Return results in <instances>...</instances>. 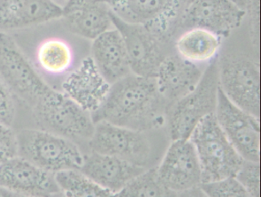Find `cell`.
Instances as JSON below:
<instances>
[{
    "mask_svg": "<svg viewBox=\"0 0 261 197\" xmlns=\"http://www.w3.org/2000/svg\"><path fill=\"white\" fill-rule=\"evenodd\" d=\"M169 108L154 78L130 74L111 85L105 102L91 117L94 124L146 131L166 127Z\"/></svg>",
    "mask_w": 261,
    "mask_h": 197,
    "instance_id": "2",
    "label": "cell"
},
{
    "mask_svg": "<svg viewBox=\"0 0 261 197\" xmlns=\"http://www.w3.org/2000/svg\"><path fill=\"white\" fill-rule=\"evenodd\" d=\"M155 171L162 183L178 194L202 184L199 161L189 139L172 140Z\"/></svg>",
    "mask_w": 261,
    "mask_h": 197,
    "instance_id": "14",
    "label": "cell"
},
{
    "mask_svg": "<svg viewBox=\"0 0 261 197\" xmlns=\"http://www.w3.org/2000/svg\"><path fill=\"white\" fill-rule=\"evenodd\" d=\"M16 130L18 157L51 174L80 170L85 154L72 140L36 128Z\"/></svg>",
    "mask_w": 261,
    "mask_h": 197,
    "instance_id": "5",
    "label": "cell"
},
{
    "mask_svg": "<svg viewBox=\"0 0 261 197\" xmlns=\"http://www.w3.org/2000/svg\"><path fill=\"white\" fill-rule=\"evenodd\" d=\"M0 186L28 197H51L61 192L56 174L18 156L0 165Z\"/></svg>",
    "mask_w": 261,
    "mask_h": 197,
    "instance_id": "15",
    "label": "cell"
},
{
    "mask_svg": "<svg viewBox=\"0 0 261 197\" xmlns=\"http://www.w3.org/2000/svg\"><path fill=\"white\" fill-rule=\"evenodd\" d=\"M221 46V38L201 28L183 31L175 42V52L192 63L207 65L216 60Z\"/></svg>",
    "mask_w": 261,
    "mask_h": 197,
    "instance_id": "22",
    "label": "cell"
},
{
    "mask_svg": "<svg viewBox=\"0 0 261 197\" xmlns=\"http://www.w3.org/2000/svg\"><path fill=\"white\" fill-rule=\"evenodd\" d=\"M234 177L252 197H260L259 162L244 160Z\"/></svg>",
    "mask_w": 261,
    "mask_h": 197,
    "instance_id": "26",
    "label": "cell"
},
{
    "mask_svg": "<svg viewBox=\"0 0 261 197\" xmlns=\"http://www.w3.org/2000/svg\"><path fill=\"white\" fill-rule=\"evenodd\" d=\"M179 197H207L205 194L201 190V187L187 191V192H181L179 194Z\"/></svg>",
    "mask_w": 261,
    "mask_h": 197,
    "instance_id": "29",
    "label": "cell"
},
{
    "mask_svg": "<svg viewBox=\"0 0 261 197\" xmlns=\"http://www.w3.org/2000/svg\"><path fill=\"white\" fill-rule=\"evenodd\" d=\"M10 34L42 80L57 91L90 56L88 40L72 34L61 19Z\"/></svg>",
    "mask_w": 261,
    "mask_h": 197,
    "instance_id": "1",
    "label": "cell"
},
{
    "mask_svg": "<svg viewBox=\"0 0 261 197\" xmlns=\"http://www.w3.org/2000/svg\"><path fill=\"white\" fill-rule=\"evenodd\" d=\"M110 88L111 85L99 72L89 56L63 81L60 91L92 114L105 102Z\"/></svg>",
    "mask_w": 261,
    "mask_h": 197,
    "instance_id": "16",
    "label": "cell"
},
{
    "mask_svg": "<svg viewBox=\"0 0 261 197\" xmlns=\"http://www.w3.org/2000/svg\"><path fill=\"white\" fill-rule=\"evenodd\" d=\"M54 0H0V33H12L61 19Z\"/></svg>",
    "mask_w": 261,
    "mask_h": 197,
    "instance_id": "17",
    "label": "cell"
},
{
    "mask_svg": "<svg viewBox=\"0 0 261 197\" xmlns=\"http://www.w3.org/2000/svg\"><path fill=\"white\" fill-rule=\"evenodd\" d=\"M17 114V100L0 76V121L14 128Z\"/></svg>",
    "mask_w": 261,
    "mask_h": 197,
    "instance_id": "27",
    "label": "cell"
},
{
    "mask_svg": "<svg viewBox=\"0 0 261 197\" xmlns=\"http://www.w3.org/2000/svg\"><path fill=\"white\" fill-rule=\"evenodd\" d=\"M235 4H238L241 8L244 9V10L247 11V4H248V0H233Z\"/></svg>",
    "mask_w": 261,
    "mask_h": 197,
    "instance_id": "31",
    "label": "cell"
},
{
    "mask_svg": "<svg viewBox=\"0 0 261 197\" xmlns=\"http://www.w3.org/2000/svg\"><path fill=\"white\" fill-rule=\"evenodd\" d=\"M205 68L186 60L175 52L165 58L155 81L159 92L169 107L195 89Z\"/></svg>",
    "mask_w": 261,
    "mask_h": 197,
    "instance_id": "18",
    "label": "cell"
},
{
    "mask_svg": "<svg viewBox=\"0 0 261 197\" xmlns=\"http://www.w3.org/2000/svg\"><path fill=\"white\" fill-rule=\"evenodd\" d=\"M61 192L68 197H114L115 193L102 187L80 170L56 174Z\"/></svg>",
    "mask_w": 261,
    "mask_h": 197,
    "instance_id": "23",
    "label": "cell"
},
{
    "mask_svg": "<svg viewBox=\"0 0 261 197\" xmlns=\"http://www.w3.org/2000/svg\"><path fill=\"white\" fill-rule=\"evenodd\" d=\"M114 197H179V194L168 189L152 169L137 176Z\"/></svg>",
    "mask_w": 261,
    "mask_h": 197,
    "instance_id": "24",
    "label": "cell"
},
{
    "mask_svg": "<svg viewBox=\"0 0 261 197\" xmlns=\"http://www.w3.org/2000/svg\"><path fill=\"white\" fill-rule=\"evenodd\" d=\"M206 66L195 89L168 110L166 128L171 140L189 139L195 127L207 116L215 114L218 102V62Z\"/></svg>",
    "mask_w": 261,
    "mask_h": 197,
    "instance_id": "7",
    "label": "cell"
},
{
    "mask_svg": "<svg viewBox=\"0 0 261 197\" xmlns=\"http://www.w3.org/2000/svg\"><path fill=\"white\" fill-rule=\"evenodd\" d=\"M111 17L123 38L132 74L155 79L162 62L172 53L170 43L143 26L124 22L111 13Z\"/></svg>",
    "mask_w": 261,
    "mask_h": 197,
    "instance_id": "11",
    "label": "cell"
},
{
    "mask_svg": "<svg viewBox=\"0 0 261 197\" xmlns=\"http://www.w3.org/2000/svg\"><path fill=\"white\" fill-rule=\"evenodd\" d=\"M217 62L220 89L235 105L259 118V63L253 58L239 53L224 55Z\"/></svg>",
    "mask_w": 261,
    "mask_h": 197,
    "instance_id": "8",
    "label": "cell"
},
{
    "mask_svg": "<svg viewBox=\"0 0 261 197\" xmlns=\"http://www.w3.org/2000/svg\"><path fill=\"white\" fill-rule=\"evenodd\" d=\"M0 197H28L7 188L0 186Z\"/></svg>",
    "mask_w": 261,
    "mask_h": 197,
    "instance_id": "30",
    "label": "cell"
},
{
    "mask_svg": "<svg viewBox=\"0 0 261 197\" xmlns=\"http://www.w3.org/2000/svg\"><path fill=\"white\" fill-rule=\"evenodd\" d=\"M80 171L102 187L117 193L146 170L114 156L90 152L85 154Z\"/></svg>",
    "mask_w": 261,
    "mask_h": 197,
    "instance_id": "21",
    "label": "cell"
},
{
    "mask_svg": "<svg viewBox=\"0 0 261 197\" xmlns=\"http://www.w3.org/2000/svg\"><path fill=\"white\" fill-rule=\"evenodd\" d=\"M215 116L220 128L241 157L245 160L259 162V118L235 105L220 88Z\"/></svg>",
    "mask_w": 261,
    "mask_h": 197,
    "instance_id": "12",
    "label": "cell"
},
{
    "mask_svg": "<svg viewBox=\"0 0 261 197\" xmlns=\"http://www.w3.org/2000/svg\"><path fill=\"white\" fill-rule=\"evenodd\" d=\"M189 140L199 161L202 183L235 177L244 159L220 128L215 114L203 119L195 127Z\"/></svg>",
    "mask_w": 261,
    "mask_h": 197,
    "instance_id": "6",
    "label": "cell"
},
{
    "mask_svg": "<svg viewBox=\"0 0 261 197\" xmlns=\"http://www.w3.org/2000/svg\"><path fill=\"white\" fill-rule=\"evenodd\" d=\"M61 19L72 34L93 41L114 28L111 11L102 0H67Z\"/></svg>",
    "mask_w": 261,
    "mask_h": 197,
    "instance_id": "19",
    "label": "cell"
},
{
    "mask_svg": "<svg viewBox=\"0 0 261 197\" xmlns=\"http://www.w3.org/2000/svg\"><path fill=\"white\" fill-rule=\"evenodd\" d=\"M171 141L166 127L137 131L98 122L88 143V153L114 156L149 170L157 167Z\"/></svg>",
    "mask_w": 261,
    "mask_h": 197,
    "instance_id": "3",
    "label": "cell"
},
{
    "mask_svg": "<svg viewBox=\"0 0 261 197\" xmlns=\"http://www.w3.org/2000/svg\"><path fill=\"white\" fill-rule=\"evenodd\" d=\"M200 187L207 197H252L235 177L202 183Z\"/></svg>",
    "mask_w": 261,
    "mask_h": 197,
    "instance_id": "25",
    "label": "cell"
},
{
    "mask_svg": "<svg viewBox=\"0 0 261 197\" xmlns=\"http://www.w3.org/2000/svg\"><path fill=\"white\" fill-rule=\"evenodd\" d=\"M246 15L233 0H193L183 10L178 31L204 29L222 39L241 27Z\"/></svg>",
    "mask_w": 261,
    "mask_h": 197,
    "instance_id": "13",
    "label": "cell"
},
{
    "mask_svg": "<svg viewBox=\"0 0 261 197\" xmlns=\"http://www.w3.org/2000/svg\"><path fill=\"white\" fill-rule=\"evenodd\" d=\"M51 197H68L66 196V195H65V194L62 193V192H59V193L56 194V195H53V196Z\"/></svg>",
    "mask_w": 261,
    "mask_h": 197,
    "instance_id": "32",
    "label": "cell"
},
{
    "mask_svg": "<svg viewBox=\"0 0 261 197\" xmlns=\"http://www.w3.org/2000/svg\"><path fill=\"white\" fill-rule=\"evenodd\" d=\"M0 76L19 108L30 109L50 88L35 71L10 33H0Z\"/></svg>",
    "mask_w": 261,
    "mask_h": 197,
    "instance_id": "10",
    "label": "cell"
},
{
    "mask_svg": "<svg viewBox=\"0 0 261 197\" xmlns=\"http://www.w3.org/2000/svg\"><path fill=\"white\" fill-rule=\"evenodd\" d=\"M94 128L90 113L62 91L50 88L32 108L21 111L15 128H36L62 136L77 143L85 155Z\"/></svg>",
    "mask_w": 261,
    "mask_h": 197,
    "instance_id": "4",
    "label": "cell"
},
{
    "mask_svg": "<svg viewBox=\"0 0 261 197\" xmlns=\"http://www.w3.org/2000/svg\"><path fill=\"white\" fill-rule=\"evenodd\" d=\"M114 16L143 26L171 43L178 31L185 0H102Z\"/></svg>",
    "mask_w": 261,
    "mask_h": 197,
    "instance_id": "9",
    "label": "cell"
},
{
    "mask_svg": "<svg viewBox=\"0 0 261 197\" xmlns=\"http://www.w3.org/2000/svg\"><path fill=\"white\" fill-rule=\"evenodd\" d=\"M193 0H185V3H186V5L187 6L188 4H190V3H192Z\"/></svg>",
    "mask_w": 261,
    "mask_h": 197,
    "instance_id": "33",
    "label": "cell"
},
{
    "mask_svg": "<svg viewBox=\"0 0 261 197\" xmlns=\"http://www.w3.org/2000/svg\"><path fill=\"white\" fill-rule=\"evenodd\" d=\"M17 156L16 130L0 121V165Z\"/></svg>",
    "mask_w": 261,
    "mask_h": 197,
    "instance_id": "28",
    "label": "cell"
},
{
    "mask_svg": "<svg viewBox=\"0 0 261 197\" xmlns=\"http://www.w3.org/2000/svg\"><path fill=\"white\" fill-rule=\"evenodd\" d=\"M90 56L111 85L132 74L123 38L114 27L92 41Z\"/></svg>",
    "mask_w": 261,
    "mask_h": 197,
    "instance_id": "20",
    "label": "cell"
}]
</instances>
